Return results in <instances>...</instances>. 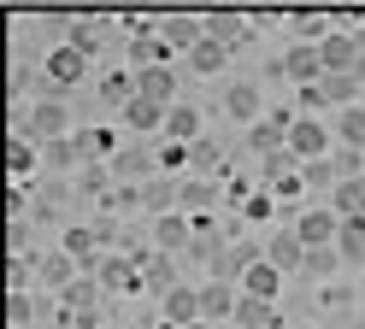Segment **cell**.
<instances>
[{
  "mask_svg": "<svg viewBox=\"0 0 365 329\" xmlns=\"http://www.w3.org/2000/svg\"><path fill=\"white\" fill-rule=\"evenodd\" d=\"M88 59H95V53H83L77 41H59L53 53L41 59V70H48V83H53V88H77V83L88 77Z\"/></svg>",
  "mask_w": 365,
  "mask_h": 329,
  "instance_id": "cell-1",
  "label": "cell"
},
{
  "mask_svg": "<svg viewBox=\"0 0 365 329\" xmlns=\"http://www.w3.org/2000/svg\"><path fill=\"white\" fill-rule=\"evenodd\" d=\"M289 153L294 159H324L330 153V124H324V118H301V112H294L289 118Z\"/></svg>",
  "mask_w": 365,
  "mask_h": 329,
  "instance_id": "cell-2",
  "label": "cell"
},
{
  "mask_svg": "<svg viewBox=\"0 0 365 329\" xmlns=\"http://www.w3.org/2000/svg\"><path fill=\"white\" fill-rule=\"evenodd\" d=\"M12 130H24L30 141H59L65 130H71V112H65L59 100H36V106H30V118H18Z\"/></svg>",
  "mask_w": 365,
  "mask_h": 329,
  "instance_id": "cell-3",
  "label": "cell"
},
{
  "mask_svg": "<svg viewBox=\"0 0 365 329\" xmlns=\"http://www.w3.org/2000/svg\"><path fill=\"white\" fill-rule=\"evenodd\" d=\"M77 276H83V265H77V258L65 253V247H59V253H41V258H36V288H48V294H65Z\"/></svg>",
  "mask_w": 365,
  "mask_h": 329,
  "instance_id": "cell-4",
  "label": "cell"
},
{
  "mask_svg": "<svg viewBox=\"0 0 365 329\" xmlns=\"http://www.w3.org/2000/svg\"><path fill=\"white\" fill-rule=\"evenodd\" d=\"M336 229H341V212H336V206L294 212V235H301L307 247H336Z\"/></svg>",
  "mask_w": 365,
  "mask_h": 329,
  "instance_id": "cell-5",
  "label": "cell"
},
{
  "mask_svg": "<svg viewBox=\"0 0 365 329\" xmlns=\"http://www.w3.org/2000/svg\"><path fill=\"white\" fill-rule=\"evenodd\" d=\"M153 241L165 247V253H177V247H195V212H159L153 218Z\"/></svg>",
  "mask_w": 365,
  "mask_h": 329,
  "instance_id": "cell-6",
  "label": "cell"
},
{
  "mask_svg": "<svg viewBox=\"0 0 365 329\" xmlns=\"http://www.w3.org/2000/svg\"><path fill=\"white\" fill-rule=\"evenodd\" d=\"M236 300H242V288H236V282H224V276L200 282V318H212V323H230V318H236Z\"/></svg>",
  "mask_w": 365,
  "mask_h": 329,
  "instance_id": "cell-7",
  "label": "cell"
},
{
  "mask_svg": "<svg viewBox=\"0 0 365 329\" xmlns=\"http://www.w3.org/2000/svg\"><path fill=\"white\" fill-rule=\"evenodd\" d=\"M283 276H289V271H283V265H271V258L259 253L254 265L242 271V294H254V300H277V294H283Z\"/></svg>",
  "mask_w": 365,
  "mask_h": 329,
  "instance_id": "cell-8",
  "label": "cell"
},
{
  "mask_svg": "<svg viewBox=\"0 0 365 329\" xmlns=\"http://www.w3.org/2000/svg\"><path fill=\"white\" fill-rule=\"evenodd\" d=\"M95 276L106 282V288H124V294H142L148 282H142V258H124V253H112L95 265Z\"/></svg>",
  "mask_w": 365,
  "mask_h": 329,
  "instance_id": "cell-9",
  "label": "cell"
},
{
  "mask_svg": "<svg viewBox=\"0 0 365 329\" xmlns=\"http://www.w3.org/2000/svg\"><path fill=\"white\" fill-rule=\"evenodd\" d=\"M289 118H294V112L254 118V130H247V147H254V153H283V147H289Z\"/></svg>",
  "mask_w": 365,
  "mask_h": 329,
  "instance_id": "cell-10",
  "label": "cell"
},
{
  "mask_svg": "<svg viewBox=\"0 0 365 329\" xmlns=\"http://www.w3.org/2000/svg\"><path fill=\"white\" fill-rule=\"evenodd\" d=\"M182 59H189V70H195V77H218V70L230 65V41H218V36H200V41H195Z\"/></svg>",
  "mask_w": 365,
  "mask_h": 329,
  "instance_id": "cell-11",
  "label": "cell"
},
{
  "mask_svg": "<svg viewBox=\"0 0 365 329\" xmlns=\"http://www.w3.org/2000/svg\"><path fill=\"white\" fill-rule=\"evenodd\" d=\"M159 36H165L177 53H189V47L207 36V18H195V12H171V18H159Z\"/></svg>",
  "mask_w": 365,
  "mask_h": 329,
  "instance_id": "cell-12",
  "label": "cell"
},
{
  "mask_svg": "<svg viewBox=\"0 0 365 329\" xmlns=\"http://www.w3.org/2000/svg\"><path fill=\"white\" fill-rule=\"evenodd\" d=\"M135 94L171 106V100H177V70H171V65H142V70H135Z\"/></svg>",
  "mask_w": 365,
  "mask_h": 329,
  "instance_id": "cell-13",
  "label": "cell"
},
{
  "mask_svg": "<svg viewBox=\"0 0 365 329\" xmlns=\"http://www.w3.org/2000/svg\"><path fill=\"white\" fill-rule=\"evenodd\" d=\"M283 77L289 83H318V77H324V53H318L312 41L289 47V53H283Z\"/></svg>",
  "mask_w": 365,
  "mask_h": 329,
  "instance_id": "cell-14",
  "label": "cell"
},
{
  "mask_svg": "<svg viewBox=\"0 0 365 329\" xmlns=\"http://www.w3.org/2000/svg\"><path fill=\"white\" fill-rule=\"evenodd\" d=\"M124 124L135 135H153V130H165V106L148 100V94H130V100H124Z\"/></svg>",
  "mask_w": 365,
  "mask_h": 329,
  "instance_id": "cell-15",
  "label": "cell"
},
{
  "mask_svg": "<svg viewBox=\"0 0 365 329\" xmlns=\"http://www.w3.org/2000/svg\"><path fill=\"white\" fill-rule=\"evenodd\" d=\"M159 300H165V306H159V312H165V323H177V329L200 318V288H189V282H177V288L159 294Z\"/></svg>",
  "mask_w": 365,
  "mask_h": 329,
  "instance_id": "cell-16",
  "label": "cell"
},
{
  "mask_svg": "<svg viewBox=\"0 0 365 329\" xmlns=\"http://www.w3.org/2000/svg\"><path fill=\"white\" fill-rule=\"evenodd\" d=\"M65 253H71L83 271H95V265H101V229H95V224H77V229H65Z\"/></svg>",
  "mask_w": 365,
  "mask_h": 329,
  "instance_id": "cell-17",
  "label": "cell"
},
{
  "mask_svg": "<svg viewBox=\"0 0 365 329\" xmlns=\"http://www.w3.org/2000/svg\"><path fill=\"white\" fill-rule=\"evenodd\" d=\"M265 258H271V265H283V271L307 265V241H301V235H294V224H289V229H277V235H271V241H265Z\"/></svg>",
  "mask_w": 365,
  "mask_h": 329,
  "instance_id": "cell-18",
  "label": "cell"
},
{
  "mask_svg": "<svg viewBox=\"0 0 365 329\" xmlns=\"http://www.w3.org/2000/svg\"><path fill=\"white\" fill-rule=\"evenodd\" d=\"M359 70H324L318 77V88H324V106H354V94H359Z\"/></svg>",
  "mask_w": 365,
  "mask_h": 329,
  "instance_id": "cell-19",
  "label": "cell"
},
{
  "mask_svg": "<svg viewBox=\"0 0 365 329\" xmlns=\"http://www.w3.org/2000/svg\"><path fill=\"white\" fill-rule=\"evenodd\" d=\"M36 159H41V153H36V141H30L24 130H12V141H6V177H12V182H24V177L36 171Z\"/></svg>",
  "mask_w": 365,
  "mask_h": 329,
  "instance_id": "cell-20",
  "label": "cell"
},
{
  "mask_svg": "<svg viewBox=\"0 0 365 329\" xmlns=\"http://www.w3.org/2000/svg\"><path fill=\"white\" fill-rule=\"evenodd\" d=\"M318 53H324V70H359V47H354V36H324L318 41Z\"/></svg>",
  "mask_w": 365,
  "mask_h": 329,
  "instance_id": "cell-21",
  "label": "cell"
},
{
  "mask_svg": "<svg viewBox=\"0 0 365 329\" xmlns=\"http://www.w3.org/2000/svg\"><path fill=\"white\" fill-rule=\"evenodd\" d=\"M330 206L341 212V218H365V177H341L330 188Z\"/></svg>",
  "mask_w": 365,
  "mask_h": 329,
  "instance_id": "cell-22",
  "label": "cell"
},
{
  "mask_svg": "<svg viewBox=\"0 0 365 329\" xmlns=\"http://www.w3.org/2000/svg\"><path fill=\"white\" fill-rule=\"evenodd\" d=\"M165 141H200V112L195 106H165Z\"/></svg>",
  "mask_w": 365,
  "mask_h": 329,
  "instance_id": "cell-23",
  "label": "cell"
},
{
  "mask_svg": "<svg viewBox=\"0 0 365 329\" xmlns=\"http://www.w3.org/2000/svg\"><path fill=\"white\" fill-rule=\"evenodd\" d=\"M336 253L348 258V265H365V218H341V229H336Z\"/></svg>",
  "mask_w": 365,
  "mask_h": 329,
  "instance_id": "cell-24",
  "label": "cell"
},
{
  "mask_svg": "<svg viewBox=\"0 0 365 329\" xmlns=\"http://www.w3.org/2000/svg\"><path fill=\"white\" fill-rule=\"evenodd\" d=\"M236 329H271L277 323V312H271V300H254V294H242L236 300V318H230Z\"/></svg>",
  "mask_w": 365,
  "mask_h": 329,
  "instance_id": "cell-25",
  "label": "cell"
},
{
  "mask_svg": "<svg viewBox=\"0 0 365 329\" xmlns=\"http://www.w3.org/2000/svg\"><path fill=\"white\" fill-rule=\"evenodd\" d=\"M177 206H182V212H212V206H218V188H212L207 177H189V182L177 188Z\"/></svg>",
  "mask_w": 365,
  "mask_h": 329,
  "instance_id": "cell-26",
  "label": "cell"
},
{
  "mask_svg": "<svg viewBox=\"0 0 365 329\" xmlns=\"http://www.w3.org/2000/svg\"><path fill=\"white\" fill-rule=\"evenodd\" d=\"M336 135H341V147H359V153H365V106H359V100L336 112Z\"/></svg>",
  "mask_w": 365,
  "mask_h": 329,
  "instance_id": "cell-27",
  "label": "cell"
},
{
  "mask_svg": "<svg viewBox=\"0 0 365 329\" xmlns=\"http://www.w3.org/2000/svg\"><path fill=\"white\" fill-rule=\"evenodd\" d=\"M77 159H83V147H77V135H59V141H41V164H48V171H71Z\"/></svg>",
  "mask_w": 365,
  "mask_h": 329,
  "instance_id": "cell-28",
  "label": "cell"
},
{
  "mask_svg": "<svg viewBox=\"0 0 365 329\" xmlns=\"http://www.w3.org/2000/svg\"><path fill=\"white\" fill-rule=\"evenodd\" d=\"M224 106H230V118L254 124V118H259V88H254V83H236L230 94H224Z\"/></svg>",
  "mask_w": 365,
  "mask_h": 329,
  "instance_id": "cell-29",
  "label": "cell"
},
{
  "mask_svg": "<svg viewBox=\"0 0 365 329\" xmlns=\"http://www.w3.org/2000/svg\"><path fill=\"white\" fill-rule=\"evenodd\" d=\"M142 282H148L153 294H171V288H177V265L159 253V258H148V265H142Z\"/></svg>",
  "mask_w": 365,
  "mask_h": 329,
  "instance_id": "cell-30",
  "label": "cell"
},
{
  "mask_svg": "<svg viewBox=\"0 0 365 329\" xmlns=\"http://www.w3.org/2000/svg\"><path fill=\"white\" fill-rule=\"evenodd\" d=\"M112 171H118V177H148V171H153V159H148L142 147H124L118 159H112Z\"/></svg>",
  "mask_w": 365,
  "mask_h": 329,
  "instance_id": "cell-31",
  "label": "cell"
},
{
  "mask_svg": "<svg viewBox=\"0 0 365 329\" xmlns=\"http://www.w3.org/2000/svg\"><path fill=\"white\" fill-rule=\"evenodd\" d=\"M301 177H307V188H336V182H341V177H336V164H330V153H324V159H307V171H301Z\"/></svg>",
  "mask_w": 365,
  "mask_h": 329,
  "instance_id": "cell-32",
  "label": "cell"
},
{
  "mask_svg": "<svg viewBox=\"0 0 365 329\" xmlns=\"http://www.w3.org/2000/svg\"><path fill=\"white\" fill-rule=\"evenodd\" d=\"M101 94H106V100H118V106H124L130 94H135V70H112V77L101 83Z\"/></svg>",
  "mask_w": 365,
  "mask_h": 329,
  "instance_id": "cell-33",
  "label": "cell"
},
{
  "mask_svg": "<svg viewBox=\"0 0 365 329\" xmlns=\"http://www.w3.org/2000/svg\"><path fill=\"white\" fill-rule=\"evenodd\" d=\"M6 318H12V329H24V323L36 318V300H30V288H12V300H6Z\"/></svg>",
  "mask_w": 365,
  "mask_h": 329,
  "instance_id": "cell-34",
  "label": "cell"
},
{
  "mask_svg": "<svg viewBox=\"0 0 365 329\" xmlns=\"http://www.w3.org/2000/svg\"><path fill=\"white\" fill-rule=\"evenodd\" d=\"M207 36H218V41H242V18H236V12H212V18H207Z\"/></svg>",
  "mask_w": 365,
  "mask_h": 329,
  "instance_id": "cell-35",
  "label": "cell"
},
{
  "mask_svg": "<svg viewBox=\"0 0 365 329\" xmlns=\"http://www.w3.org/2000/svg\"><path fill=\"white\" fill-rule=\"evenodd\" d=\"M189 164H195V171H224V164H218V147H212V141H189Z\"/></svg>",
  "mask_w": 365,
  "mask_h": 329,
  "instance_id": "cell-36",
  "label": "cell"
},
{
  "mask_svg": "<svg viewBox=\"0 0 365 329\" xmlns=\"http://www.w3.org/2000/svg\"><path fill=\"white\" fill-rule=\"evenodd\" d=\"M77 147H83V159L112 153V130H83V135H77Z\"/></svg>",
  "mask_w": 365,
  "mask_h": 329,
  "instance_id": "cell-37",
  "label": "cell"
},
{
  "mask_svg": "<svg viewBox=\"0 0 365 329\" xmlns=\"http://www.w3.org/2000/svg\"><path fill=\"white\" fill-rule=\"evenodd\" d=\"M359 171H365V153L359 147H341L336 153V177H359Z\"/></svg>",
  "mask_w": 365,
  "mask_h": 329,
  "instance_id": "cell-38",
  "label": "cell"
},
{
  "mask_svg": "<svg viewBox=\"0 0 365 329\" xmlns=\"http://www.w3.org/2000/svg\"><path fill=\"white\" fill-rule=\"evenodd\" d=\"M336 247H307V271H318V276H324V271H336Z\"/></svg>",
  "mask_w": 365,
  "mask_h": 329,
  "instance_id": "cell-39",
  "label": "cell"
},
{
  "mask_svg": "<svg viewBox=\"0 0 365 329\" xmlns=\"http://www.w3.org/2000/svg\"><path fill=\"white\" fill-rule=\"evenodd\" d=\"M71 41L83 47V53H95V47H101V30H95V24H71Z\"/></svg>",
  "mask_w": 365,
  "mask_h": 329,
  "instance_id": "cell-40",
  "label": "cell"
},
{
  "mask_svg": "<svg viewBox=\"0 0 365 329\" xmlns=\"http://www.w3.org/2000/svg\"><path fill=\"white\" fill-rule=\"evenodd\" d=\"M24 241H30V229H24V218H12V224H6V247H12V253H24Z\"/></svg>",
  "mask_w": 365,
  "mask_h": 329,
  "instance_id": "cell-41",
  "label": "cell"
},
{
  "mask_svg": "<svg viewBox=\"0 0 365 329\" xmlns=\"http://www.w3.org/2000/svg\"><path fill=\"white\" fill-rule=\"evenodd\" d=\"M83 188H88V194H101V188H106V171H101L95 159H88V171H83Z\"/></svg>",
  "mask_w": 365,
  "mask_h": 329,
  "instance_id": "cell-42",
  "label": "cell"
},
{
  "mask_svg": "<svg viewBox=\"0 0 365 329\" xmlns=\"http://www.w3.org/2000/svg\"><path fill=\"white\" fill-rule=\"evenodd\" d=\"M247 218H271V194H254V200H247Z\"/></svg>",
  "mask_w": 365,
  "mask_h": 329,
  "instance_id": "cell-43",
  "label": "cell"
},
{
  "mask_svg": "<svg viewBox=\"0 0 365 329\" xmlns=\"http://www.w3.org/2000/svg\"><path fill=\"white\" fill-rule=\"evenodd\" d=\"M182 329H218V323L212 318H195V323H182Z\"/></svg>",
  "mask_w": 365,
  "mask_h": 329,
  "instance_id": "cell-44",
  "label": "cell"
},
{
  "mask_svg": "<svg viewBox=\"0 0 365 329\" xmlns=\"http://www.w3.org/2000/svg\"><path fill=\"white\" fill-rule=\"evenodd\" d=\"M101 329H112V323H101Z\"/></svg>",
  "mask_w": 365,
  "mask_h": 329,
  "instance_id": "cell-45",
  "label": "cell"
}]
</instances>
